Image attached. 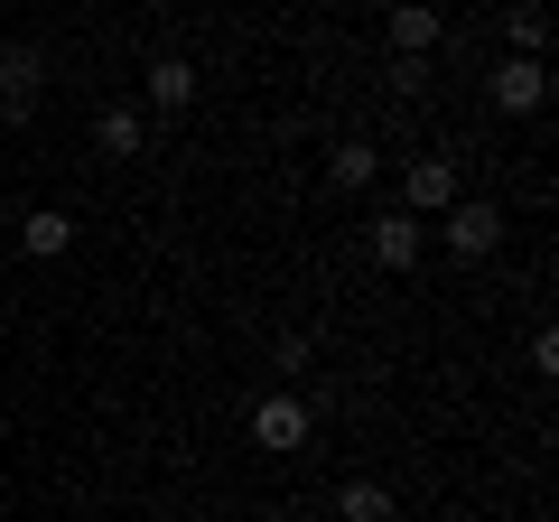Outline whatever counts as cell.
<instances>
[{
  "label": "cell",
  "instance_id": "obj_9",
  "mask_svg": "<svg viewBox=\"0 0 559 522\" xmlns=\"http://www.w3.org/2000/svg\"><path fill=\"white\" fill-rule=\"evenodd\" d=\"M140 84H150L159 112H187V103H197V66H187V57H150V75H140Z\"/></svg>",
  "mask_w": 559,
  "mask_h": 522
},
{
  "label": "cell",
  "instance_id": "obj_2",
  "mask_svg": "<svg viewBox=\"0 0 559 522\" xmlns=\"http://www.w3.org/2000/svg\"><path fill=\"white\" fill-rule=\"evenodd\" d=\"M439 224H448V252H457V261H485V252L503 242V205H495V197H457Z\"/></svg>",
  "mask_w": 559,
  "mask_h": 522
},
{
  "label": "cell",
  "instance_id": "obj_3",
  "mask_svg": "<svg viewBox=\"0 0 559 522\" xmlns=\"http://www.w3.org/2000/svg\"><path fill=\"white\" fill-rule=\"evenodd\" d=\"M401 187H411V215H448V205L466 197V187H457V159H448V150H419V159L401 168Z\"/></svg>",
  "mask_w": 559,
  "mask_h": 522
},
{
  "label": "cell",
  "instance_id": "obj_5",
  "mask_svg": "<svg viewBox=\"0 0 559 522\" xmlns=\"http://www.w3.org/2000/svg\"><path fill=\"white\" fill-rule=\"evenodd\" d=\"M364 242H373V261H382V271H411V261H419V242H429V224H419L411 205H392V215H373V234H364Z\"/></svg>",
  "mask_w": 559,
  "mask_h": 522
},
{
  "label": "cell",
  "instance_id": "obj_4",
  "mask_svg": "<svg viewBox=\"0 0 559 522\" xmlns=\"http://www.w3.org/2000/svg\"><path fill=\"white\" fill-rule=\"evenodd\" d=\"M252 439L280 448V458L308 448V402H299V392H261V402H252Z\"/></svg>",
  "mask_w": 559,
  "mask_h": 522
},
{
  "label": "cell",
  "instance_id": "obj_14",
  "mask_svg": "<svg viewBox=\"0 0 559 522\" xmlns=\"http://www.w3.org/2000/svg\"><path fill=\"white\" fill-rule=\"evenodd\" d=\"M271 364H280V373H308V364H318V345H308V336H280Z\"/></svg>",
  "mask_w": 559,
  "mask_h": 522
},
{
  "label": "cell",
  "instance_id": "obj_13",
  "mask_svg": "<svg viewBox=\"0 0 559 522\" xmlns=\"http://www.w3.org/2000/svg\"><path fill=\"white\" fill-rule=\"evenodd\" d=\"M540 38H550V20H540V10H513V47L522 57H540Z\"/></svg>",
  "mask_w": 559,
  "mask_h": 522
},
{
  "label": "cell",
  "instance_id": "obj_6",
  "mask_svg": "<svg viewBox=\"0 0 559 522\" xmlns=\"http://www.w3.org/2000/svg\"><path fill=\"white\" fill-rule=\"evenodd\" d=\"M540 103H550V75H540V57L495 66V112H540Z\"/></svg>",
  "mask_w": 559,
  "mask_h": 522
},
{
  "label": "cell",
  "instance_id": "obj_8",
  "mask_svg": "<svg viewBox=\"0 0 559 522\" xmlns=\"http://www.w3.org/2000/svg\"><path fill=\"white\" fill-rule=\"evenodd\" d=\"M439 47V0H401L392 10V57H429Z\"/></svg>",
  "mask_w": 559,
  "mask_h": 522
},
{
  "label": "cell",
  "instance_id": "obj_12",
  "mask_svg": "<svg viewBox=\"0 0 559 522\" xmlns=\"http://www.w3.org/2000/svg\"><path fill=\"white\" fill-rule=\"evenodd\" d=\"M373 168H382L373 150H364V141H345L336 159H326V178H336V187H373Z\"/></svg>",
  "mask_w": 559,
  "mask_h": 522
},
{
  "label": "cell",
  "instance_id": "obj_7",
  "mask_svg": "<svg viewBox=\"0 0 559 522\" xmlns=\"http://www.w3.org/2000/svg\"><path fill=\"white\" fill-rule=\"evenodd\" d=\"M94 150L103 159H140V150H150V121H140L131 103H103L94 112Z\"/></svg>",
  "mask_w": 559,
  "mask_h": 522
},
{
  "label": "cell",
  "instance_id": "obj_1",
  "mask_svg": "<svg viewBox=\"0 0 559 522\" xmlns=\"http://www.w3.org/2000/svg\"><path fill=\"white\" fill-rule=\"evenodd\" d=\"M38 94H47V47L38 38H10V47H0V121L28 131V121H38Z\"/></svg>",
  "mask_w": 559,
  "mask_h": 522
},
{
  "label": "cell",
  "instance_id": "obj_10",
  "mask_svg": "<svg viewBox=\"0 0 559 522\" xmlns=\"http://www.w3.org/2000/svg\"><path fill=\"white\" fill-rule=\"evenodd\" d=\"M66 242H75V215H66V205H38V215L20 224V252H28V261H57Z\"/></svg>",
  "mask_w": 559,
  "mask_h": 522
},
{
  "label": "cell",
  "instance_id": "obj_11",
  "mask_svg": "<svg viewBox=\"0 0 559 522\" xmlns=\"http://www.w3.org/2000/svg\"><path fill=\"white\" fill-rule=\"evenodd\" d=\"M336 513H345V522H392V495H382L373 476H345V495H336Z\"/></svg>",
  "mask_w": 559,
  "mask_h": 522
}]
</instances>
